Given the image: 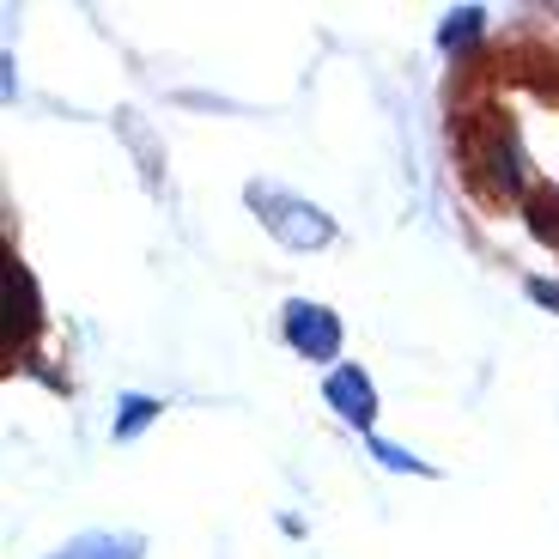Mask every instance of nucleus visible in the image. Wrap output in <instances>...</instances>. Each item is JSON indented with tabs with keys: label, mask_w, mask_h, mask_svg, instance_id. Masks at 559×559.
<instances>
[{
	"label": "nucleus",
	"mask_w": 559,
	"mask_h": 559,
	"mask_svg": "<svg viewBox=\"0 0 559 559\" xmlns=\"http://www.w3.org/2000/svg\"><path fill=\"white\" fill-rule=\"evenodd\" d=\"M280 335H286V347H293L298 359L329 365V359H341V341H347V329H341V317H335L329 305H310V298H286Z\"/></svg>",
	"instance_id": "f03ea898"
},
{
	"label": "nucleus",
	"mask_w": 559,
	"mask_h": 559,
	"mask_svg": "<svg viewBox=\"0 0 559 559\" xmlns=\"http://www.w3.org/2000/svg\"><path fill=\"white\" fill-rule=\"evenodd\" d=\"M158 414H165V402H158V395L128 390L122 402H116V426H110V438H116V444H134V438L146 432V426H153Z\"/></svg>",
	"instance_id": "423d86ee"
},
{
	"label": "nucleus",
	"mask_w": 559,
	"mask_h": 559,
	"mask_svg": "<svg viewBox=\"0 0 559 559\" xmlns=\"http://www.w3.org/2000/svg\"><path fill=\"white\" fill-rule=\"evenodd\" d=\"M530 298H535V305H547V310L559 317V286H554V280H530Z\"/></svg>",
	"instance_id": "9d476101"
},
{
	"label": "nucleus",
	"mask_w": 559,
	"mask_h": 559,
	"mask_svg": "<svg viewBox=\"0 0 559 559\" xmlns=\"http://www.w3.org/2000/svg\"><path fill=\"white\" fill-rule=\"evenodd\" d=\"M116 128H122V134H128V146L140 153V170H146V182H158V165H165V153H158V146H153V134L140 128V116H134V110H116Z\"/></svg>",
	"instance_id": "6e6552de"
},
{
	"label": "nucleus",
	"mask_w": 559,
	"mask_h": 559,
	"mask_svg": "<svg viewBox=\"0 0 559 559\" xmlns=\"http://www.w3.org/2000/svg\"><path fill=\"white\" fill-rule=\"evenodd\" d=\"M0 280H7V353H19V347H31V341H37V329H43L37 280H31V267L19 262V255H7Z\"/></svg>",
	"instance_id": "7ed1b4c3"
},
{
	"label": "nucleus",
	"mask_w": 559,
	"mask_h": 559,
	"mask_svg": "<svg viewBox=\"0 0 559 559\" xmlns=\"http://www.w3.org/2000/svg\"><path fill=\"white\" fill-rule=\"evenodd\" d=\"M365 444H371V456H378L390 475H432V462H426V456H414V450L390 444V438H378V432L365 438Z\"/></svg>",
	"instance_id": "1a4fd4ad"
},
{
	"label": "nucleus",
	"mask_w": 559,
	"mask_h": 559,
	"mask_svg": "<svg viewBox=\"0 0 559 559\" xmlns=\"http://www.w3.org/2000/svg\"><path fill=\"white\" fill-rule=\"evenodd\" d=\"M480 31H487V7H456V13H444V25H438V49H444V56H462Z\"/></svg>",
	"instance_id": "0eeeda50"
},
{
	"label": "nucleus",
	"mask_w": 559,
	"mask_h": 559,
	"mask_svg": "<svg viewBox=\"0 0 559 559\" xmlns=\"http://www.w3.org/2000/svg\"><path fill=\"white\" fill-rule=\"evenodd\" d=\"M140 554H146V542L134 530H85L49 559H140Z\"/></svg>",
	"instance_id": "39448f33"
},
{
	"label": "nucleus",
	"mask_w": 559,
	"mask_h": 559,
	"mask_svg": "<svg viewBox=\"0 0 559 559\" xmlns=\"http://www.w3.org/2000/svg\"><path fill=\"white\" fill-rule=\"evenodd\" d=\"M243 201H250L255 219H262L267 231H274V243H286V250H322V243H335V219H329L317 201L280 189V182H250Z\"/></svg>",
	"instance_id": "f257e3e1"
},
{
	"label": "nucleus",
	"mask_w": 559,
	"mask_h": 559,
	"mask_svg": "<svg viewBox=\"0 0 559 559\" xmlns=\"http://www.w3.org/2000/svg\"><path fill=\"white\" fill-rule=\"evenodd\" d=\"M322 402L335 407L347 426H359V432L371 438V419H378V390H371V378H365L359 365H335V371H329V383H322Z\"/></svg>",
	"instance_id": "20e7f679"
}]
</instances>
